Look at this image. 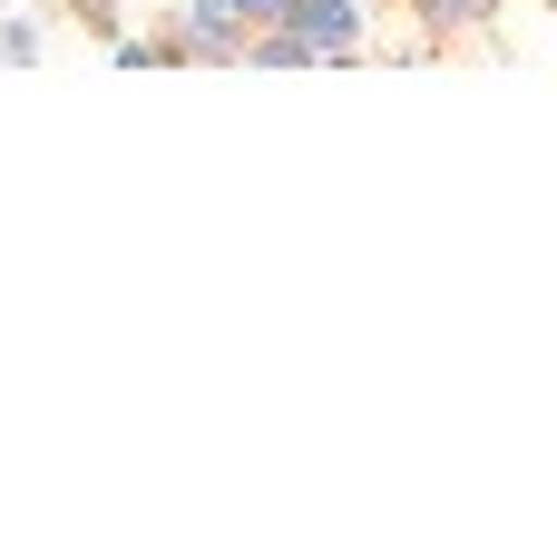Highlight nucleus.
<instances>
[{"mask_svg": "<svg viewBox=\"0 0 557 557\" xmlns=\"http://www.w3.org/2000/svg\"><path fill=\"white\" fill-rule=\"evenodd\" d=\"M362 10H401V0H362Z\"/></svg>", "mask_w": 557, "mask_h": 557, "instance_id": "423d86ee", "label": "nucleus"}, {"mask_svg": "<svg viewBox=\"0 0 557 557\" xmlns=\"http://www.w3.org/2000/svg\"><path fill=\"white\" fill-rule=\"evenodd\" d=\"M59 10H69V29H88L98 49H108V39L127 29V20H117V0H59Z\"/></svg>", "mask_w": 557, "mask_h": 557, "instance_id": "7ed1b4c3", "label": "nucleus"}, {"mask_svg": "<svg viewBox=\"0 0 557 557\" xmlns=\"http://www.w3.org/2000/svg\"><path fill=\"white\" fill-rule=\"evenodd\" d=\"M274 29H294L313 59H352L372 39V10L362 0H274Z\"/></svg>", "mask_w": 557, "mask_h": 557, "instance_id": "f257e3e1", "label": "nucleus"}, {"mask_svg": "<svg viewBox=\"0 0 557 557\" xmlns=\"http://www.w3.org/2000/svg\"><path fill=\"white\" fill-rule=\"evenodd\" d=\"M215 10H225L235 29H264V20H274V0H215Z\"/></svg>", "mask_w": 557, "mask_h": 557, "instance_id": "39448f33", "label": "nucleus"}, {"mask_svg": "<svg viewBox=\"0 0 557 557\" xmlns=\"http://www.w3.org/2000/svg\"><path fill=\"white\" fill-rule=\"evenodd\" d=\"M0 59H10V69L39 59V20H10V10H0Z\"/></svg>", "mask_w": 557, "mask_h": 557, "instance_id": "20e7f679", "label": "nucleus"}, {"mask_svg": "<svg viewBox=\"0 0 557 557\" xmlns=\"http://www.w3.org/2000/svg\"><path fill=\"white\" fill-rule=\"evenodd\" d=\"M401 10L421 20V39H431V49H460V39H470V29H490L509 0H401Z\"/></svg>", "mask_w": 557, "mask_h": 557, "instance_id": "f03ea898", "label": "nucleus"}, {"mask_svg": "<svg viewBox=\"0 0 557 557\" xmlns=\"http://www.w3.org/2000/svg\"><path fill=\"white\" fill-rule=\"evenodd\" d=\"M0 10H20V0H0Z\"/></svg>", "mask_w": 557, "mask_h": 557, "instance_id": "0eeeda50", "label": "nucleus"}]
</instances>
